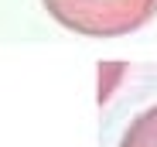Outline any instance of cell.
<instances>
[{"mask_svg": "<svg viewBox=\"0 0 157 147\" xmlns=\"http://www.w3.org/2000/svg\"><path fill=\"white\" fill-rule=\"evenodd\" d=\"M120 147H157V103L140 110L120 137Z\"/></svg>", "mask_w": 157, "mask_h": 147, "instance_id": "obj_2", "label": "cell"}, {"mask_svg": "<svg viewBox=\"0 0 157 147\" xmlns=\"http://www.w3.org/2000/svg\"><path fill=\"white\" fill-rule=\"evenodd\" d=\"M65 31L86 38L133 34L157 14V0H41Z\"/></svg>", "mask_w": 157, "mask_h": 147, "instance_id": "obj_1", "label": "cell"}]
</instances>
